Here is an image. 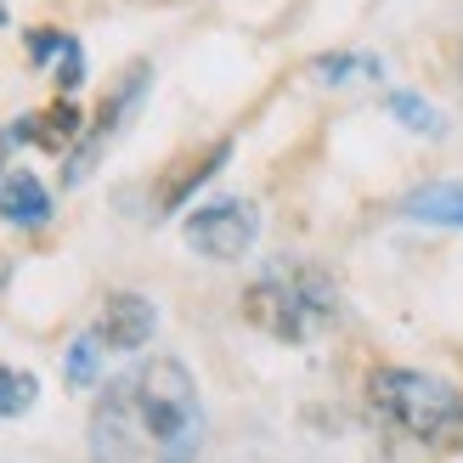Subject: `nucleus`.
<instances>
[{
    "label": "nucleus",
    "mask_w": 463,
    "mask_h": 463,
    "mask_svg": "<svg viewBox=\"0 0 463 463\" xmlns=\"http://www.w3.org/2000/svg\"><path fill=\"white\" fill-rule=\"evenodd\" d=\"M203 447V402L175 356H153L113 379L90 412V463H193Z\"/></svg>",
    "instance_id": "obj_1"
},
{
    "label": "nucleus",
    "mask_w": 463,
    "mask_h": 463,
    "mask_svg": "<svg viewBox=\"0 0 463 463\" xmlns=\"http://www.w3.org/2000/svg\"><path fill=\"white\" fill-rule=\"evenodd\" d=\"M243 322L277 345H306L339 322V288L311 260H277L243 288Z\"/></svg>",
    "instance_id": "obj_2"
},
{
    "label": "nucleus",
    "mask_w": 463,
    "mask_h": 463,
    "mask_svg": "<svg viewBox=\"0 0 463 463\" xmlns=\"http://www.w3.org/2000/svg\"><path fill=\"white\" fill-rule=\"evenodd\" d=\"M373 412L419 447H463V390L419 367H373L367 373Z\"/></svg>",
    "instance_id": "obj_3"
},
{
    "label": "nucleus",
    "mask_w": 463,
    "mask_h": 463,
    "mask_svg": "<svg viewBox=\"0 0 463 463\" xmlns=\"http://www.w3.org/2000/svg\"><path fill=\"white\" fill-rule=\"evenodd\" d=\"M181 238H187V249L203 254V260L232 266V260H243V254L254 249V238H260V210H254L249 198L198 203V210L187 215V226H181Z\"/></svg>",
    "instance_id": "obj_4"
},
{
    "label": "nucleus",
    "mask_w": 463,
    "mask_h": 463,
    "mask_svg": "<svg viewBox=\"0 0 463 463\" xmlns=\"http://www.w3.org/2000/svg\"><path fill=\"white\" fill-rule=\"evenodd\" d=\"M147 85H153V62H130L125 68V80L108 90V102L97 108V125H90L80 142H74V153H68V165H62V181L68 187H80V181L90 175V165L102 158V147L113 142V136L125 130V119L136 108H142V97H147Z\"/></svg>",
    "instance_id": "obj_5"
},
{
    "label": "nucleus",
    "mask_w": 463,
    "mask_h": 463,
    "mask_svg": "<svg viewBox=\"0 0 463 463\" xmlns=\"http://www.w3.org/2000/svg\"><path fill=\"white\" fill-rule=\"evenodd\" d=\"M6 136H12V142H23V147H40V153H74V142L85 136V113H80L74 97H57L52 108L12 119Z\"/></svg>",
    "instance_id": "obj_6"
},
{
    "label": "nucleus",
    "mask_w": 463,
    "mask_h": 463,
    "mask_svg": "<svg viewBox=\"0 0 463 463\" xmlns=\"http://www.w3.org/2000/svg\"><path fill=\"white\" fill-rule=\"evenodd\" d=\"M153 328H158V311H153V299H147V294L119 288V294H108V299H102L97 339L108 345V351H142V345L153 339Z\"/></svg>",
    "instance_id": "obj_7"
},
{
    "label": "nucleus",
    "mask_w": 463,
    "mask_h": 463,
    "mask_svg": "<svg viewBox=\"0 0 463 463\" xmlns=\"http://www.w3.org/2000/svg\"><path fill=\"white\" fill-rule=\"evenodd\" d=\"M0 221L29 226V232L52 221V193H45V181L34 170H6L0 175Z\"/></svg>",
    "instance_id": "obj_8"
},
{
    "label": "nucleus",
    "mask_w": 463,
    "mask_h": 463,
    "mask_svg": "<svg viewBox=\"0 0 463 463\" xmlns=\"http://www.w3.org/2000/svg\"><path fill=\"white\" fill-rule=\"evenodd\" d=\"M402 215L419 226H463V181H430V187L407 193Z\"/></svg>",
    "instance_id": "obj_9"
},
{
    "label": "nucleus",
    "mask_w": 463,
    "mask_h": 463,
    "mask_svg": "<svg viewBox=\"0 0 463 463\" xmlns=\"http://www.w3.org/2000/svg\"><path fill=\"white\" fill-rule=\"evenodd\" d=\"M226 158H232V136H221L210 153H198L193 165H181V175H170V181H165V193H158V210H181V203H187V198L203 187V181L226 170Z\"/></svg>",
    "instance_id": "obj_10"
},
{
    "label": "nucleus",
    "mask_w": 463,
    "mask_h": 463,
    "mask_svg": "<svg viewBox=\"0 0 463 463\" xmlns=\"http://www.w3.org/2000/svg\"><path fill=\"white\" fill-rule=\"evenodd\" d=\"M311 80H317V85L384 80V57H373V52H322V57H311Z\"/></svg>",
    "instance_id": "obj_11"
},
{
    "label": "nucleus",
    "mask_w": 463,
    "mask_h": 463,
    "mask_svg": "<svg viewBox=\"0 0 463 463\" xmlns=\"http://www.w3.org/2000/svg\"><path fill=\"white\" fill-rule=\"evenodd\" d=\"M384 113H390L402 130H412V136H447L441 108H430L419 90H390V97H384Z\"/></svg>",
    "instance_id": "obj_12"
},
{
    "label": "nucleus",
    "mask_w": 463,
    "mask_h": 463,
    "mask_svg": "<svg viewBox=\"0 0 463 463\" xmlns=\"http://www.w3.org/2000/svg\"><path fill=\"white\" fill-rule=\"evenodd\" d=\"M40 402V379L29 367H6L0 362V419H23Z\"/></svg>",
    "instance_id": "obj_13"
},
{
    "label": "nucleus",
    "mask_w": 463,
    "mask_h": 463,
    "mask_svg": "<svg viewBox=\"0 0 463 463\" xmlns=\"http://www.w3.org/2000/svg\"><path fill=\"white\" fill-rule=\"evenodd\" d=\"M97 367H102V339H97V328H90V334H80L74 345H68L62 379L74 384V390H90V384H97Z\"/></svg>",
    "instance_id": "obj_14"
},
{
    "label": "nucleus",
    "mask_w": 463,
    "mask_h": 463,
    "mask_svg": "<svg viewBox=\"0 0 463 463\" xmlns=\"http://www.w3.org/2000/svg\"><path fill=\"white\" fill-rule=\"evenodd\" d=\"M57 85H62V97H74V90L85 85V45L68 34V45H62V57H57Z\"/></svg>",
    "instance_id": "obj_15"
},
{
    "label": "nucleus",
    "mask_w": 463,
    "mask_h": 463,
    "mask_svg": "<svg viewBox=\"0 0 463 463\" xmlns=\"http://www.w3.org/2000/svg\"><path fill=\"white\" fill-rule=\"evenodd\" d=\"M23 45H29V62L45 68V62H57V57H62L68 34H62V29H29V34H23Z\"/></svg>",
    "instance_id": "obj_16"
},
{
    "label": "nucleus",
    "mask_w": 463,
    "mask_h": 463,
    "mask_svg": "<svg viewBox=\"0 0 463 463\" xmlns=\"http://www.w3.org/2000/svg\"><path fill=\"white\" fill-rule=\"evenodd\" d=\"M6 147H12V136H6V130H0V170H6Z\"/></svg>",
    "instance_id": "obj_17"
},
{
    "label": "nucleus",
    "mask_w": 463,
    "mask_h": 463,
    "mask_svg": "<svg viewBox=\"0 0 463 463\" xmlns=\"http://www.w3.org/2000/svg\"><path fill=\"white\" fill-rule=\"evenodd\" d=\"M0 29H6V6H0Z\"/></svg>",
    "instance_id": "obj_18"
}]
</instances>
